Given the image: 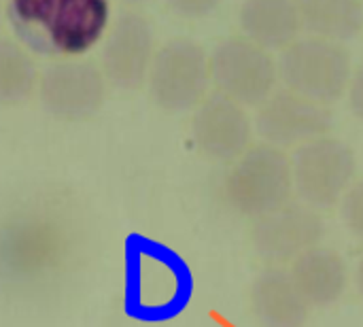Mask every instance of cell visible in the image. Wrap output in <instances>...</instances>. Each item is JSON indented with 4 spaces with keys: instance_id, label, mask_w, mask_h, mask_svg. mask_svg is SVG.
Instances as JSON below:
<instances>
[{
    "instance_id": "cell-3",
    "label": "cell",
    "mask_w": 363,
    "mask_h": 327,
    "mask_svg": "<svg viewBox=\"0 0 363 327\" xmlns=\"http://www.w3.org/2000/svg\"><path fill=\"white\" fill-rule=\"evenodd\" d=\"M294 192L289 157L272 145L249 147L230 168L223 181L228 206L249 219H257L285 202Z\"/></svg>"
},
{
    "instance_id": "cell-8",
    "label": "cell",
    "mask_w": 363,
    "mask_h": 327,
    "mask_svg": "<svg viewBox=\"0 0 363 327\" xmlns=\"http://www.w3.org/2000/svg\"><path fill=\"white\" fill-rule=\"evenodd\" d=\"M323 236L325 223L317 209L291 200L253 219L251 226V245L270 264H291L302 253L319 247Z\"/></svg>"
},
{
    "instance_id": "cell-17",
    "label": "cell",
    "mask_w": 363,
    "mask_h": 327,
    "mask_svg": "<svg viewBox=\"0 0 363 327\" xmlns=\"http://www.w3.org/2000/svg\"><path fill=\"white\" fill-rule=\"evenodd\" d=\"M38 79L32 55L19 43L0 38V104L26 102L38 89Z\"/></svg>"
},
{
    "instance_id": "cell-18",
    "label": "cell",
    "mask_w": 363,
    "mask_h": 327,
    "mask_svg": "<svg viewBox=\"0 0 363 327\" xmlns=\"http://www.w3.org/2000/svg\"><path fill=\"white\" fill-rule=\"evenodd\" d=\"M342 221L349 232L363 243V181L351 185L342 198Z\"/></svg>"
},
{
    "instance_id": "cell-14",
    "label": "cell",
    "mask_w": 363,
    "mask_h": 327,
    "mask_svg": "<svg viewBox=\"0 0 363 327\" xmlns=\"http://www.w3.org/2000/svg\"><path fill=\"white\" fill-rule=\"evenodd\" d=\"M289 275L311 309L336 304L349 287V268L345 260L328 247H315L291 262Z\"/></svg>"
},
{
    "instance_id": "cell-15",
    "label": "cell",
    "mask_w": 363,
    "mask_h": 327,
    "mask_svg": "<svg viewBox=\"0 0 363 327\" xmlns=\"http://www.w3.org/2000/svg\"><path fill=\"white\" fill-rule=\"evenodd\" d=\"M238 21L245 38L264 49H287L302 30L296 0H245Z\"/></svg>"
},
{
    "instance_id": "cell-4",
    "label": "cell",
    "mask_w": 363,
    "mask_h": 327,
    "mask_svg": "<svg viewBox=\"0 0 363 327\" xmlns=\"http://www.w3.org/2000/svg\"><path fill=\"white\" fill-rule=\"evenodd\" d=\"M279 74L287 89L319 104H332L351 83V57L336 40L298 38L283 49Z\"/></svg>"
},
{
    "instance_id": "cell-2",
    "label": "cell",
    "mask_w": 363,
    "mask_h": 327,
    "mask_svg": "<svg viewBox=\"0 0 363 327\" xmlns=\"http://www.w3.org/2000/svg\"><path fill=\"white\" fill-rule=\"evenodd\" d=\"M6 17L17 38L40 55H81L108 28V0H9Z\"/></svg>"
},
{
    "instance_id": "cell-13",
    "label": "cell",
    "mask_w": 363,
    "mask_h": 327,
    "mask_svg": "<svg viewBox=\"0 0 363 327\" xmlns=\"http://www.w3.org/2000/svg\"><path fill=\"white\" fill-rule=\"evenodd\" d=\"M251 309L262 327H304L311 306L298 292L289 270H262L251 285Z\"/></svg>"
},
{
    "instance_id": "cell-20",
    "label": "cell",
    "mask_w": 363,
    "mask_h": 327,
    "mask_svg": "<svg viewBox=\"0 0 363 327\" xmlns=\"http://www.w3.org/2000/svg\"><path fill=\"white\" fill-rule=\"evenodd\" d=\"M349 104H351V111L355 113V117H359L363 121V66L355 72V77H351Z\"/></svg>"
},
{
    "instance_id": "cell-19",
    "label": "cell",
    "mask_w": 363,
    "mask_h": 327,
    "mask_svg": "<svg viewBox=\"0 0 363 327\" xmlns=\"http://www.w3.org/2000/svg\"><path fill=\"white\" fill-rule=\"evenodd\" d=\"M221 0H166L172 13L187 17V19H200L211 15Z\"/></svg>"
},
{
    "instance_id": "cell-9",
    "label": "cell",
    "mask_w": 363,
    "mask_h": 327,
    "mask_svg": "<svg viewBox=\"0 0 363 327\" xmlns=\"http://www.w3.org/2000/svg\"><path fill=\"white\" fill-rule=\"evenodd\" d=\"M43 109L62 121L96 115L106 98V77L91 62H55L38 79Z\"/></svg>"
},
{
    "instance_id": "cell-5",
    "label": "cell",
    "mask_w": 363,
    "mask_h": 327,
    "mask_svg": "<svg viewBox=\"0 0 363 327\" xmlns=\"http://www.w3.org/2000/svg\"><path fill=\"white\" fill-rule=\"evenodd\" d=\"M147 83L160 109L189 111L208 96L211 57L191 38H172L155 51Z\"/></svg>"
},
{
    "instance_id": "cell-10",
    "label": "cell",
    "mask_w": 363,
    "mask_h": 327,
    "mask_svg": "<svg viewBox=\"0 0 363 327\" xmlns=\"http://www.w3.org/2000/svg\"><path fill=\"white\" fill-rule=\"evenodd\" d=\"M332 121V113L325 104L291 89H279L259 106L255 126L268 145L281 149L302 147L308 140L325 136Z\"/></svg>"
},
{
    "instance_id": "cell-24",
    "label": "cell",
    "mask_w": 363,
    "mask_h": 327,
    "mask_svg": "<svg viewBox=\"0 0 363 327\" xmlns=\"http://www.w3.org/2000/svg\"><path fill=\"white\" fill-rule=\"evenodd\" d=\"M362 2H363V0H362Z\"/></svg>"
},
{
    "instance_id": "cell-11",
    "label": "cell",
    "mask_w": 363,
    "mask_h": 327,
    "mask_svg": "<svg viewBox=\"0 0 363 327\" xmlns=\"http://www.w3.org/2000/svg\"><path fill=\"white\" fill-rule=\"evenodd\" d=\"M191 134L208 160L236 162L251 147V119L242 104L215 92L196 106Z\"/></svg>"
},
{
    "instance_id": "cell-21",
    "label": "cell",
    "mask_w": 363,
    "mask_h": 327,
    "mask_svg": "<svg viewBox=\"0 0 363 327\" xmlns=\"http://www.w3.org/2000/svg\"><path fill=\"white\" fill-rule=\"evenodd\" d=\"M355 281H357V289H359V294H362V296H363V257H362V260H359V264H357Z\"/></svg>"
},
{
    "instance_id": "cell-6",
    "label": "cell",
    "mask_w": 363,
    "mask_h": 327,
    "mask_svg": "<svg viewBox=\"0 0 363 327\" xmlns=\"http://www.w3.org/2000/svg\"><path fill=\"white\" fill-rule=\"evenodd\" d=\"M357 170L355 155L347 143L319 136L298 147L291 160L294 189L313 209H332L342 202Z\"/></svg>"
},
{
    "instance_id": "cell-23",
    "label": "cell",
    "mask_w": 363,
    "mask_h": 327,
    "mask_svg": "<svg viewBox=\"0 0 363 327\" xmlns=\"http://www.w3.org/2000/svg\"><path fill=\"white\" fill-rule=\"evenodd\" d=\"M0 17H2V2H0Z\"/></svg>"
},
{
    "instance_id": "cell-12",
    "label": "cell",
    "mask_w": 363,
    "mask_h": 327,
    "mask_svg": "<svg viewBox=\"0 0 363 327\" xmlns=\"http://www.w3.org/2000/svg\"><path fill=\"white\" fill-rule=\"evenodd\" d=\"M153 28L138 13H123L108 30L102 47V72L119 89H138L155 55Z\"/></svg>"
},
{
    "instance_id": "cell-22",
    "label": "cell",
    "mask_w": 363,
    "mask_h": 327,
    "mask_svg": "<svg viewBox=\"0 0 363 327\" xmlns=\"http://www.w3.org/2000/svg\"><path fill=\"white\" fill-rule=\"evenodd\" d=\"M123 2H130V4H143V2H147V0H123Z\"/></svg>"
},
{
    "instance_id": "cell-7",
    "label": "cell",
    "mask_w": 363,
    "mask_h": 327,
    "mask_svg": "<svg viewBox=\"0 0 363 327\" xmlns=\"http://www.w3.org/2000/svg\"><path fill=\"white\" fill-rule=\"evenodd\" d=\"M211 79L242 106H262L277 87L279 66L268 49L245 36L221 40L211 55Z\"/></svg>"
},
{
    "instance_id": "cell-1",
    "label": "cell",
    "mask_w": 363,
    "mask_h": 327,
    "mask_svg": "<svg viewBox=\"0 0 363 327\" xmlns=\"http://www.w3.org/2000/svg\"><path fill=\"white\" fill-rule=\"evenodd\" d=\"M79 217L60 204L30 202L0 215V296L45 298L72 279L87 255Z\"/></svg>"
},
{
    "instance_id": "cell-16",
    "label": "cell",
    "mask_w": 363,
    "mask_h": 327,
    "mask_svg": "<svg viewBox=\"0 0 363 327\" xmlns=\"http://www.w3.org/2000/svg\"><path fill=\"white\" fill-rule=\"evenodd\" d=\"M302 28L328 40H349L363 28L362 0H296Z\"/></svg>"
}]
</instances>
